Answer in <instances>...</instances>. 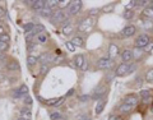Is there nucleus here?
Returning <instances> with one entry per match:
<instances>
[{
    "label": "nucleus",
    "instance_id": "f257e3e1",
    "mask_svg": "<svg viewBox=\"0 0 153 120\" xmlns=\"http://www.w3.org/2000/svg\"><path fill=\"white\" fill-rule=\"evenodd\" d=\"M69 14L68 13H65L64 10H61V9H58L56 12L52 14V17L50 18V22L52 23V24H59V23H64L65 20L69 18Z\"/></svg>",
    "mask_w": 153,
    "mask_h": 120
},
{
    "label": "nucleus",
    "instance_id": "f03ea898",
    "mask_svg": "<svg viewBox=\"0 0 153 120\" xmlns=\"http://www.w3.org/2000/svg\"><path fill=\"white\" fill-rule=\"evenodd\" d=\"M93 26H95V20L93 18H84L82 22H79L78 24V31L79 32H89L91 29L93 28Z\"/></svg>",
    "mask_w": 153,
    "mask_h": 120
},
{
    "label": "nucleus",
    "instance_id": "7ed1b4c3",
    "mask_svg": "<svg viewBox=\"0 0 153 120\" xmlns=\"http://www.w3.org/2000/svg\"><path fill=\"white\" fill-rule=\"evenodd\" d=\"M114 65V61L109 56H102L97 60V68L98 69H110Z\"/></svg>",
    "mask_w": 153,
    "mask_h": 120
},
{
    "label": "nucleus",
    "instance_id": "20e7f679",
    "mask_svg": "<svg viewBox=\"0 0 153 120\" xmlns=\"http://www.w3.org/2000/svg\"><path fill=\"white\" fill-rule=\"evenodd\" d=\"M83 7V3L80 1V0H76V1H71L69 8H68V14L70 15H76L78 13L80 12V9H82Z\"/></svg>",
    "mask_w": 153,
    "mask_h": 120
},
{
    "label": "nucleus",
    "instance_id": "39448f33",
    "mask_svg": "<svg viewBox=\"0 0 153 120\" xmlns=\"http://www.w3.org/2000/svg\"><path fill=\"white\" fill-rule=\"evenodd\" d=\"M106 91H107V87H106L105 84H100L98 87H97L95 91H93V93H92V98H93V100H101V98H103V97H105Z\"/></svg>",
    "mask_w": 153,
    "mask_h": 120
},
{
    "label": "nucleus",
    "instance_id": "423d86ee",
    "mask_svg": "<svg viewBox=\"0 0 153 120\" xmlns=\"http://www.w3.org/2000/svg\"><path fill=\"white\" fill-rule=\"evenodd\" d=\"M149 42H151L149 36L148 35H140V36H138L137 40H135V46H137V49H144Z\"/></svg>",
    "mask_w": 153,
    "mask_h": 120
},
{
    "label": "nucleus",
    "instance_id": "0eeeda50",
    "mask_svg": "<svg viewBox=\"0 0 153 120\" xmlns=\"http://www.w3.org/2000/svg\"><path fill=\"white\" fill-rule=\"evenodd\" d=\"M135 32H137V27H135L134 24H129V26H125V27L121 29L120 35H121V37H125L126 38V37L134 36Z\"/></svg>",
    "mask_w": 153,
    "mask_h": 120
},
{
    "label": "nucleus",
    "instance_id": "6e6552de",
    "mask_svg": "<svg viewBox=\"0 0 153 120\" xmlns=\"http://www.w3.org/2000/svg\"><path fill=\"white\" fill-rule=\"evenodd\" d=\"M28 93V87L26 84H22L20 87L13 91V97L14 98H20V97H26Z\"/></svg>",
    "mask_w": 153,
    "mask_h": 120
},
{
    "label": "nucleus",
    "instance_id": "1a4fd4ad",
    "mask_svg": "<svg viewBox=\"0 0 153 120\" xmlns=\"http://www.w3.org/2000/svg\"><path fill=\"white\" fill-rule=\"evenodd\" d=\"M121 61L122 63H125V64H130V61H131V60H133L134 59V54H133V51H131V50H124V51H122V53H121Z\"/></svg>",
    "mask_w": 153,
    "mask_h": 120
},
{
    "label": "nucleus",
    "instance_id": "9d476101",
    "mask_svg": "<svg viewBox=\"0 0 153 120\" xmlns=\"http://www.w3.org/2000/svg\"><path fill=\"white\" fill-rule=\"evenodd\" d=\"M54 55L52 54H50V53H47V54H42L40 58H38V61H40L42 65H49V64L51 63V61H54Z\"/></svg>",
    "mask_w": 153,
    "mask_h": 120
},
{
    "label": "nucleus",
    "instance_id": "9b49d317",
    "mask_svg": "<svg viewBox=\"0 0 153 120\" xmlns=\"http://www.w3.org/2000/svg\"><path fill=\"white\" fill-rule=\"evenodd\" d=\"M128 67H129V64H125V63L119 64L116 70H115V75L116 77H122V75L128 74Z\"/></svg>",
    "mask_w": 153,
    "mask_h": 120
},
{
    "label": "nucleus",
    "instance_id": "f8f14e48",
    "mask_svg": "<svg viewBox=\"0 0 153 120\" xmlns=\"http://www.w3.org/2000/svg\"><path fill=\"white\" fill-rule=\"evenodd\" d=\"M119 53H120V49H119V46L116 44H111L109 46V58L114 60L116 56H119Z\"/></svg>",
    "mask_w": 153,
    "mask_h": 120
},
{
    "label": "nucleus",
    "instance_id": "ddd939ff",
    "mask_svg": "<svg viewBox=\"0 0 153 120\" xmlns=\"http://www.w3.org/2000/svg\"><path fill=\"white\" fill-rule=\"evenodd\" d=\"M138 101H139V97L137 95H129L124 98V104H128V105L133 106V108H135L138 105Z\"/></svg>",
    "mask_w": 153,
    "mask_h": 120
},
{
    "label": "nucleus",
    "instance_id": "4468645a",
    "mask_svg": "<svg viewBox=\"0 0 153 120\" xmlns=\"http://www.w3.org/2000/svg\"><path fill=\"white\" fill-rule=\"evenodd\" d=\"M64 101V97H55V98H51V100H46L45 101V104L46 105H49V106H59L61 104V102Z\"/></svg>",
    "mask_w": 153,
    "mask_h": 120
},
{
    "label": "nucleus",
    "instance_id": "2eb2a0df",
    "mask_svg": "<svg viewBox=\"0 0 153 120\" xmlns=\"http://www.w3.org/2000/svg\"><path fill=\"white\" fill-rule=\"evenodd\" d=\"M106 104H107V100L103 97L102 100H100L98 102H97V106H96V109H95V113L98 115V114H101L102 111H103V109H105V106H106Z\"/></svg>",
    "mask_w": 153,
    "mask_h": 120
},
{
    "label": "nucleus",
    "instance_id": "dca6fc26",
    "mask_svg": "<svg viewBox=\"0 0 153 120\" xmlns=\"http://www.w3.org/2000/svg\"><path fill=\"white\" fill-rule=\"evenodd\" d=\"M20 118L24 119V120H31V118H32L31 106H27V108H24L22 110V113H20Z\"/></svg>",
    "mask_w": 153,
    "mask_h": 120
},
{
    "label": "nucleus",
    "instance_id": "f3484780",
    "mask_svg": "<svg viewBox=\"0 0 153 120\" xmlns=\"http://www.w3.org/2000/svg\"><path fill=\"white\" fill-rule=\"evenodd\" d=\"M45 7H46V1H45V0H37V1H35V3H33V5H32V8L36 12H41Z\"/></svg>",
    "mask_w": 153,
    "mask_h": 120
},
{
    "label": "nucleus",
    "instance_id": "a211bd4d",
    "mask_svg": "<svg viewBox=\"0 0 153 120\" xmlns=\"http://www.w3.org/2000/svg\"><path fill=\"white\" fill-rule=\"evenodd\" d=\"M142 15H143L146 19H149V20H152V19H153V9H152L151 7L144 8L143 12H142Z\"/></svg>",
    "mask_w": 153,
    "mask_h": 120
},
{
    "label": "nucleus",
    "instance_id": "6ab92c4d",
    "mask_svg": "<svg viewBox=\"0 0 153 120\" xmlns=\"http://www.w3.org/2000/svg\"><path fill=\"white\" fill-rule=\"evenodd\" d=\"M45 32V26H42V24H36L35 26V28H33L32 29V32H29V33H31V35H33V36H35V35H41V33H44Z\"/></svg>",
    "mask_w": 153,
    "mask_h": 120
},
{
    "label": "nucleus",
    "instance_id": "aec40b11",
    "mask_svg": "<svg viewBox=\"0 0 153 120\" xmlns=\"http://www.w3.org/2000/svg\"><path fill=\"white\" fill-rule=\"evenodd\" d=\"M84 63H86V61H84V56H83V55H76L75 59H74V64H75V67H76V68H79V69H80V68L83 67V64H84Z\"/></svg>",
    "mask_w": 153,
    "mask_h": 120
},
{
    "label": "nucleus",
    "instance_id": "412c9836",
    "mask_svg": "<svg viewBox=\"0 0 153 120\" xmlns=\"http://www.w3.org/2000/svg\"><path fill=\"white\" fill-rule=\"evenodd\" d=\"M120 113H122V114H129V113H131V111L134 110V108L133 106H130V105H128V104H124L122 102V105L120 106Z\"/></svg>",
    "mask_w": 153,
    "mask_h": 120
},
{
    "label": "nucleus",
    "instance_id": "4be33fe9",
    "mask_svg": "<svg viewBox=\"0 0 153 120\" xmlns=\"http://www.w3.org/2000/svg\"><path fill=\"white\" fill-rule=\"evenodd\" d=\"M40 14L42 15V17H47V18H51V17H52V14H54V12H52V9H51V8H49V7H45L44 9H42L41 12H40Z\"/></svg>",
    "mask_w": 153,
    "mask_h": 120
},
{
    "label": "nucleus",
    "instance_id": "5701e85b",
    "mask_svg": "<svg viewBox=\"0 0 153 120\" xmlns=\"http://www.w3.org/2000/svg\"><path fill=\"white\" fill-rule=\"evenodd\" d=\"M71 44H73L74 46H76V48H82L83 44H84V41H83V38L80 36H74L73 40H71Z\"/></svg>",
    "mask_w": 153,
    "mask_h": 120
},
{
    "label": "nucleus",
    "instance_id": "b1692460",
    "mask_svg": "<svg viewBox=\"0 0 153 120\" xmlns=\"http://www.w3.org/2000/svg\"><path fill=\"white\" fill-rule=\"evenodd\" d=\"M50 118H51V120H65V116H64L61 113H59V111H54V113H51Z\"/></svg>",
    "mask_w": 153,
    "mask_h": 120
},
{
    "label": "nucleus",
    "instance_id": "393cba45",
    "mask_svg": "<svg viewBox=\"0 0 153 120\" xmlns=\"http://www.w3.org/2000/svg\"><path fill=\"white\" fill-rule=\"evenodd\" d=\"M7 69L8 70H18L19 69V64L17 61H14V60H12L10 63L7 64Z\"/></svg>",
    "mask_w": 153,
    "mask_h": 120
},
{
    "label": "nucleus",
    "instance_id": "a878e982",
    "mask_svg": "<svg viewBox=\"0 0 153 120\" xmlns=\"http://www.w3.org/2000/svg\"><path fill=\"white\" fill-rule=\"evenodd\" d=\"M114 9H115V4L114 3L106 4V5L102 7V12H103V13H111Z\"/></svg>",
    "mask_w": 153,
    "mask_h": 120
},
{
    "label": "nucleus",
    "instance_id": "bb28decb",
    "mask_svg": "<svg viewBox=\"0 0 153 120\" xmlns=\"http://www.w3.org/2000/svg\"><path fill=\"white\" fill-rule=\"evenodd\" d=\"M27 63H28L29 67L36 65V64L38 63V58H37V56H33V55H29V56L27 58Z\"/></svg>",
    "mask_w": 153,
    "mask_h": 120
},
{
    "label": "nucleus",
    "instance_id": "cd10ccee",
    "mask_svg": "<svg viewBox=\"0 0 153 120\" xmlns=\"http://www.w3.org/2000/svg\"><path fill=\"white\" fill-rule=\"evenodd\" d=\"M140 97L143 98V102H149L151 101V96H149V92L148 91H142L140 92Z\"/></svg>",
    "mask_w": 153,
    "mask_h": 120
},
{
    "label": "nucleus",
    "instance_id": "c85d7f7f",
    "mask_svg": "<svg viewBox=\"0 0 153 120\" xmlns=\"http://www.w3.org/2000/svg\"><path fill=\"white\" fill-rule=\"evenodd\" d=\"M98 13H100L98 8H92V9L88 10V15H89V18H95V17L98 15Z\"/></svg>",
    "mask_w": 153,
    "mask_h": 120
},
{
    "label": "nucleus",
    "instance_id": "c756f323",
    "mask_svg": "<svg viewBox=\"0 0 153 120\" xmlns=\"http://www.w3.org/2000/svg\"><path fill=\"white\" fill-rule=\"evenodd\" d=\"M46 7L49 8H55V7H59V0H46Z\"/></svg>",
    "mask_w": 153,
    "mask_h": 120
},
{
    "label": "nucleus",
    "instance_id": "7c9ffc66",
    "mask_svg": "<svg viewBox=\"0 0 153 120\" xmlns=\"http://www.w3.org/2000/svg\"><path fill=\"white\" fill-rule=\"evenodd\" d=\"M61 32H63V35H65V36L70 35V33L73 32V26H65V27H63Z\"/></svg>",
    "mask_w": 153,
    "mask_h": 120
},
{
    "label": "nucleus",
    "instance_id": "2f4dec72",
    "mask_svg": "<svg viewBox=\"0 0 153 120\" xmlns=\"http://www.w3.org/2000/svg\"><path fill=\"white\" fill-rule=\"evenodd\" d=\"M146 80L148 83H153V68L146 73Z\"/></svg>",
    "mask_w": 153,
    "mask_h": 120
},
{
    "label": "nucleus",
    "instance_id": "473e14b6",
    "mask_svg": "<svg viewBox=\"0 0 153 120\" xmlns=\"http://www.w3.org/2000/svg\"><path fill=\"white\" fill-rule=\"evenodd\" d=\"M35 26L36 24H33V23H26L24 26H23V28H24V31H26V33H29V32H32V29L35 28Z\"/></svg>",
    "mask_w": 153,
    "mask_h": 120
},
{
    "label": "nucleus",
    "instance_id": "72a5a7b5",
    "mask_svg": "<svg viewBox=\"0 0 153 120\" xmlns=\"http://www.w3.org/2000/svg\"><path fill=\"white\" fill-rule=\"evenodd\" d=\"M143 27L146 29H151V31H152V29H153V22H152V20H149V19H146L143 22Z\"/></svg>",
    "mask_w": 153,
    "mask_h": 120
},
{
    "label": "nucleus",
    "instance_id": "f704fd0d",
    "mask_svg": "<svg viewBox=\"0 0 153 120\" xmlns=\"http://www.w3.org/2000/svg\"><path fill=\"white\" fill-rule=\"evenodd\" d=\"M122 15H124V18H125V19H133V18H134V13H133V10H125Z\"/></svg>",
    "mask_w": 153,
    "mask_h": 120
},
{
    "label": "nucleus",
    "instance_id": "c9c22d12",
    "mask_svg": "<svg viewBox=\"0 0 153 120\" xmlns=\"http://www.w3.org/2000/svg\"><path fill=\"white\" fill-rule=\"evenodd\" d=\"M70 3L71 1H68V0H63V1H59V8H60V9L63 10L64 8H69V5H70Z\"/></svg>",
    "mask_w": 153,
    "mask_h": 120
},
{
    "label": "nucleus",
    "instance_id": "e433bc0d",
    "mask_svg": "<svg viewBox=\"0 0 153 120\" xmlns=\"http://www.w3.org/2000/svg\"><path fill=\"white\" fill-rule=\"evenodd\" d=\"M10 41V37L9 35H7V33H4V35L0 36V42H5V44H9Z\"/></svg>",
    "mask_w": 153,
    "mask_h": 120
},
{
    "label": "nucleus",
    "instance_id": "4c0bfd02",
    "mask_svg": "<svg viewBox=\"0 0 153 120\" xmlns=\"http://www.w3.org/2000/svg\"><path fill=\"white\" fill-rule=\"evenodd\" d=\"M138 68V64H135V63H133V64H129V67H128V74H130V73H133L135 69Z\"/></svg>",
    "mask_w": 153,
    "mask_h": 120
},
{
    "label": "nucleus",
    "instance_id": "58836bf2",
    "mask_svg": "<svg viewBox=\"0 0 153 120\" xmlns=\"http://www.w3.org/2000/svg\"><path fill=\"white\" fill-rule=\"evenodd\" d=\"M65 46H66V49L70 51V53H74L75 51V46L71 44V41H66V44H65Z\"/></svg>",
    "mask_w": 153,
    "mask_h": 120
},
{
    "label": "nucleus",
    "instance_id": "ea45409f",
    "mask_svg": "<svg viewBox=\"0 0 153 120\" xmlns=\"http://www.w3.org/2000/svg\"><path fill=\"white\" fill-rule=\"evenodd\" d=\"M135 5H137V1H129V3H126V5H125V9L126 10H131V8H134Z\"/></svg>",
    "mask_w": 153,
    "mask_h": 120
},
{
    "label": "nucleus",
    "instance_id": "a19ab883",
    "mask_svg": "<svg viewBox=\"0 0 153 120\" xmlns=\"http://www.w3.org/2000/svg\"><path fill=\"white\" fill-rule=\"evenodd\" d=\"M8 48H9V44H5V42H0V51H1V53H5V51L8 50Z\"/></svg>",
    "mask_w": 153,
    "mask_h": 120
},
{
    "label": "nucleus",
    "instance_id": "79ce46f5",
    "mask_svg": "<svg viewBox=\"0 0 153 120\" xmlns=\"http://www.w3.org/2000/svg\"><path fill=\"white\" fill-rule=\"evenodd\" d=\"M37 40H38V42H46V40H47V35L41 33V35L37 36Z\"/></svg>",
    "mask_w": 153,
    "mask_h": 120
},
{
    "label": "nucleus",
    "instance_id": "37998d69",
    "mask_svg": "<svg viewBox=\"0 0 153 120\" xmlns=\"http://www.w3.org/2000/svg\"><path fill=\"white\" fill-rule=\"evenodd\" d=\"M143 50L146 51V53H152V50H153V42H149V44H148Z\"/></svg>",
    "mask_w": 153,
    "mask_h": 120
},
{
    "label": "nucleus",
    "instance_id": "c03bdc74",
    "mask_svg": "<svg viewBox=\"0 0 153 120\" xmlns=\"http://www.w3.org/2000/svg\"><path fill=\"white\" fill-rule=\"evenodd\" d=\"M49 69H50L49 65H42L41 67V74H46V73L49 72Z\"/></svg>",
    "mask_w": 153,
    "mask_h": 120
},
{
    "label": "nucleus",
    "instance_id": "a18cd8bd",
    "mask_svg": "<svg viewBox=\"0 0 153 120\" xmlns=\"http://www.w3.org/2000/svg\"><path fill=\"white\" fill-rule=\"evenodd\" d=\"M24 102H26V104H27L28 106H31L32 105V98H31V96H26V100H24Z\"/></svg>",
    "mask_w": 153,
    "mask_h": 120
},
{
    "label": "nucleus",
    "instance_id": "49530a36",
    "mask_svg": "<svg viewBox=\"0 0 153 120\" xmlns=\"http://www.w3.org/2000/svg\"><path fill=\"white\" fill-rule=\"evenodd\" d=\"M147 4H149V1H147V0H143V1H137V5L138 7H144V5H147Z\"/></svg>",
    "mask_w": 153,
    "mask_h": 120
},
{
    "label": "nucleus",
    "instance_id": "de8ad7c7",
    "mask_svg": "<svg viewBox=\"0 0 153 120\" xmlns=\"http://www.w3.org/2000/svg\"><path fill=\"white\" fill-rule=\"evenodd\" d=\"M5 59H7V55H5V53H1V51H0V63L5 61Z\"/></svg>",
    "mask_w": 153,
    "mask_h": 120
},
{
    "label": "nucleus",
    "instance_id": "09e8293b",
    "mask_svg": "<svg viewBox=\"0 0 153 120\" xmlns=\"http://www.w3.org/2000/svg\"><path fill=\"white\" fill-rule=\"evenodd\" d=\"M107 120H119V116H117V115H115V114H111Z\"/></svg>",
    "mask_w": 153,
    "mask_h": 120
},
{
    "label": "nucleus",
    "instance_id": "8fccbe9b",
    "mask_svg": "<svg viewBox=\"0 0 153 120\" xmlns=\"http://www.w3.org/2000/svg\"><path fill=\"white\" fill-rule=\"evenodd\" d=\"M63 60H64L63 56H58V58H55V59H54V63H56V64H58V63H61Z\"/></svg>",
    "mask_w": 153,
    "mask_h": 120
},
{
    "label": "nucleus",
    "instance_id": "3c124183",
    "mask_svg": "<svg viewBox=\"0 0 153 120\" xmlns=\"http://www.w3.org/2000/svg\"><path fill=\"white\" fill-rule=\"evenodd\" d=\"M87 69H88V63H84V64H83V67H82V68H80V70L86 72Z\"/></svg>",
    "mask_w": 153,
    "mask_h": 120
},
{
    "label": "nucleus",
    "instance_id": "603ef678",
    "mask_svg": "<svg viewBox=\"0 0 153 120\" xmlns=\"http://www.w3.org/2000/svg\"><path fill=\"white\" fill-rule=\"evenodd\" d=\"M5 15V10H4V8L0 7V19H1V17Z\"/></svg>",
    "mask_w": 153,
    "mask_h": 120
},
{
    "label": "nucleus",
    "instance_id": "864d4df0",
    "mask_svg": "<svg viewBox=\"0 0 153 120\" xmlns=\"http://www.w3.org/2000/svg\"><path fill=\"white\" fill-rule=\"evenodd\" d=\"M88 100H89V96H88V95H87V96L83 95L82 97H80V101H88Z\"/></svg>",
    "mask_w": 153,
    "mask_h": 120
},
{
    "label": "nucleus",
    "instance_id": "5fc2aeb1",
    "mask_svg": "<svg viewBox=\"0 0 153 120\" xmlns=\"http://www.w3.org/2000/svg\"><path fill=\"white\" fill-rule=\"evenodd\" d=\"M73 93H74V89H70V91L66 93V96H65V97H69V96H71V95H73Z\"/></svg>",
    "mask_w": 153,
    "mask_h": 120
},
{
    "label": "nucleus",
    "instance_id": "6e6d98bb",
    "mask_svg": "<svg viewBox=\"0 0 153 120\" xmlns=\"http://www.w3.org/2000/svg\"><path fill=\"white\" fill-rule=\"evenodd\" d=\"M1 35H4V28L0 26V36H1Z\"/></svg>",
    "mask_w": 153,
    "mask_h": 120
},
{
    "label": "nucleus",
    "instance_id": "4d7b16f0",
    "mask_svg": "<svg viewBox=\"0 0 153 120\" xmlns=\"http://www.w3.org/2000/svg\"><path fill=\"white\" fill-rule=\"evenodd\" d=\"M80 120H91V118L89 116H83V118H80Z\"/></svg>",
    "mask_w": 153,
    "mask_h": 120
},
{
    "label": "nucleus",
    "instance_id": "13d9d810",
    "mask_svg": "<svg viewBox=\"0 0 153 120\" xmlns=\"http://www.w3.org/2000/svg\"><path fill=\"white\" fill-rule=\"evenodd\" d=\"M149 5H151V8L153 9V0H152V1H149Z\"/></svg>",
    "mask_w": 153,
    "mask_h": 120
},
{
    "label": "nucleus",
    "instance_id": "bf43d9fd",
    "mask_svg": "<svg viewBox=\"0 0 153 120\" xmlns=\"http://www.w3.org/2000/svg\"><path fill=\"white\" fill-rule=\"evenodd\" d=\"M3 79H4V78H3V74H1V73H0V82H1Z\"/></svg>",
    "mask_w": 153,
    "mask_h": 120
},
{
    "label": "nucleus",
    "instance_id": "052dcab7",
    "mask_svg": "<svg viewBox=\"0 0 153 120\" xmlns=\"http://www.w3.org/2000/svg\"><path fill=\"white\" fill-rule=\"evenodd\" d=\"M17 120H24V119H22V118H18V119H17Z\"/></svg>",
    "mask_w": 153,
    "mask_h": 120
},
{
    "label": "nucleus",
    "instance_id": "680f3d73",
    "mask_svg": "<svg viewBox=\"0 0 153 120\" xmlns=\"http://www.w3.org/2000/svg\"><path fill=\"white\" fill-rule=\"evenodd\" d=\"M152 33H153V29H152Z\"/></svg>",
    "mask_w": 153,
    "mask_h": 120
},
{
    "label": "nucleus",
    "instance_id": "e2e57ef3",
    "mask_svg": "<svg viewBox=\"0 0 153 120\" xmlns=\"http://www.w3.org/2000/svg\"><path fill=\"white\" fill-rule=\"evenodd\" d=\"M0 22H1V20H0Z\"/></svg>",
    "mask_w": 153,
    "mask_h": 120
}]
</instances>
